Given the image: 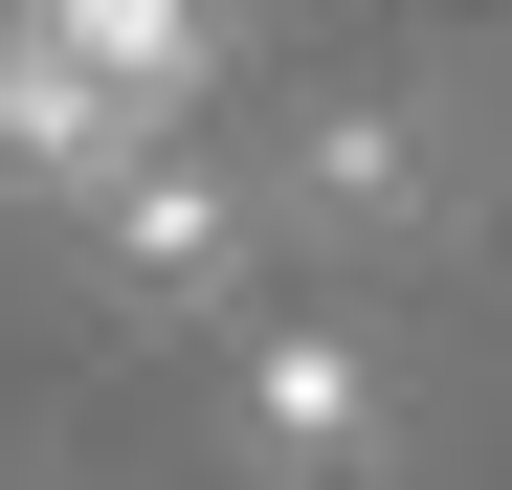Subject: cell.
<instances>
[{
	"label": "cell",
	"mask_w": 512,
	"mask_h": 490,
	"mask_svg": "<svg viewBox=\"0 0 512 490\" xmlns=\"http://www.w3.org/2000/svg\"><path fill=\"white\" fill-rule=\"evenodd\" d=\"M90 245H112V290H156V312H245V179H223V156L112 179V201H90Z\"/></svg>",
	"instance_id": "obj_1"
},
{
	"label": "cell",
	"mask_w": 512,
	"mask_h": 490,
	"mask_svg": "<svg viewBox=\"0 0 512 490\" xmlns=\"http://www.w3.org/2000/svg\"><path fill=\"white\" fill-rule=\"evenodd\" d=\"M245 424H268V468H379V357L290 312V335L245 357Z\"/></svg>",
	"instance_id": "obj_2"
},
{
	"label": "cell",
	"mask_w": 512,
	"mask_h": 490,
	"mask_svg": "<svg viewBox=\"0 0 512 490\" xmlns=\"http://www.w3.org/2000/svg\"><path fill=\"white\" fill-rule=\"evenodd\" d=\"M45 45H90V67H112V90L156 112V134H179V112H201V0H45Z\"/></svg>",
	"instance_id": "obj_3"
},
{
	"label": "cell",
	"mask_w": 512,
	"mask_h": 490,
	"mask_svg": "<svg viewBox=\"0 0 512 490\" xmlns=\"http://www.w3.org/2000/svg\"><path fill=\"white\" fill-rule=\"evenodd\" d=\"M290 201H312V223H423V134H401V112H312V134H290Z\"/></svg>",
	"instance_id": "obj_4"
}]
</instances>
